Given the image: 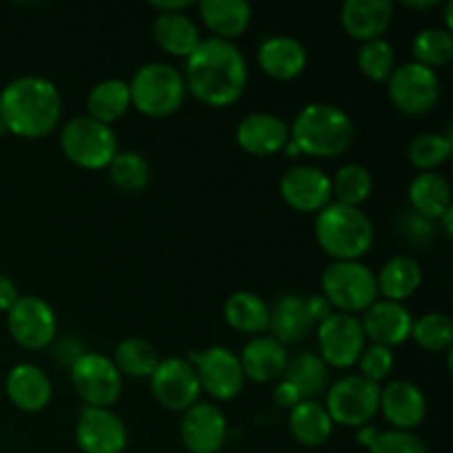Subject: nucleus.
<instances>
[{
  "label": "nucleus",
  "mask_w": 453,
  "mask_h": 453,
  "mask_svg": "<svg viewBox=\"0 0 453 453\" xmlns=\"http://www.w3.org/2000/svg\"><path fill=\"white\" fill-rule=\"evenodd\" d=\"M281 379H286L303 401H317L330 388V367L319 354L301 352L288 361Z\"/></svg>",
  "instance_id": "30"
},
{
  "label": "nucleus",
  "mask_w": 453,
  "mask_h": 453,
  "mask_svg": "<svg viewBox=\"0 0 453 453\" xmlns=\"http://www.w3.org/2000/svg\"><path fill=\"white\" fill-rule=\"evenodd\" d=\"M268 330L273 332V339L279 343H301L308 339L317 326L310 319L305 308V296L301 295H283L277 303L270 308Z\"/></svg>",
  "instance_id": "26"
},
{
  "label": "nucleus",
  "mask_w": 453,
  "mask_h": 453,
  "mask_svg": "<svg viewBox=\"0 0 453 453\" xmlns=\"http://www.w3.org/2000/svg\"><path fill=\"white\" fill-rule=\"evenodd\" d=\"M436 221L425 219V217L416 215L414 211H407L401 217V234L414 246H427L434 239V230H436Z\"/></svg>",
  "instance_id": "43"
},
{
  "label": "nucleus",
  "mask_w": 453,
  "mask_h": 453,
  "mask_svg": "<svg viewBox=\"0 0 453 453\" xmlns=\"http://www.w3.org/2000/svg\"><path fill=\"white\" fill-rule=\"evenodd\" d=\"M453 142L451 135H442V133H420L410 142V162L414 164L418 171L434 173L438 166L451 157Z\"/></svg>",
  "instance_id": "38"
},
{
  "label": "nucleus",
  "mask_w": 453,
  "mask_h": 453,
  "mask_svg": "<svg viewBox=\"0 0 453 453\" xmlns=\"http://www.w3.org/2000/svg\"><path fill=\"white\" fill-rule=\"evenodd\" d=\"M394 20V4L389 0H348L341 7V25L349 38L358 42L383 38Z\"/></svg>",
  "instance_id": "21"
},
{
  "label": "nucleus",
  "mask_w": 453,
  "mask_h": 453,
  "mask_svg": "<svg viewBox=\"0 0 453 453\" xmlns=\"http://www.w3.org/2000/svg\"><path fill=\"white\" fill-rule=\"evenodd\" d=\"M279 193L292 211L317 215L332 202V181L321 168L296 164L283 173Z\"/></svg>",
  "instance_id": "15"
},
{
  "label": "nucleus",
  "mask_w": 453,
  "mask_h": 453,
  "mask_svg": "<svg viewBox=\"0 0 453 453\" xmlns=\"http://www.w3.org/2000/svg\"><path fill=\"white\" fill-rule=\"evenodd\" d=\"M376 434H379V429H374V427H372V425H363V427H358V434H357L358 445L370 447L372 442H374Z\"/></svg>",
  "instance_id": "49"
},
{
  "label": "nucleus",
  "mask_w": 453,
  "mask_h": 453,
  "mask_svg": "<svg viewBox=\"0 0 453 453\" xmlns=\"http://www.w3.org/2000/svg\"><path fill=\"white\" fill-rule=\"evenodd\" d=\"M380 385L363 379L361 374H349L332 383L326 392V410L332 423L358 429L370 425L379 414Z\"/></svg>",
  "instance_id": "8"
},
{
  "label": "nucleus",
  "mask_w": 453,
  "mask_h": 453,
  "mask_svg": "<svg viewBox=\"0 0 453 453\" xmlns=\"http://www.w3.org/2000/svg\"><path fill=\"white\" fill-rule=\"evenodd\" d=\"M314 234L323 252L334 261H358L372 250L374 226L372 219L357 206L330 202L317 212Z\"/></svg>",
  "instance_id": "4"
},
{
  "label": "nucleus",
  "mask_w": 453,
  "mask_h": 453,
  "mask_svg": "<svg viewBox=\"0 0 453 453\" xmlns=\"http://www.w3.org/2000/svg\"><path fill=\"white\" fill-rule=\"evenodd\" d=\"M186 361L195 367L199 388L206 389L217 401H233L243 392L246 376L242 363L228 348H208L203 352H190Z\"/></svg>",
  "instance_id": "12"
},
{
  "label": "nucleus",
  "mask_w": 453,
  "mask_h": 453,
  "mask_svg": "<svg viewBox=\"0 0 453 453\" xmlns=\"http://www.w3.org/2000/svg\"><path fill=\"white\" fill-rule=\"evenodd\" d=\"M361 326L365 339H370L374 345L392 349L410 341L414 317L403 303L379 299L363 312Z\"/></svg>",
  "instance_id": "18"
},
{
  "label": "nucleus",
  "mask_w": 453,
  "mask_h": 453,
  "mask_svg": "<svg viewBox=\"0 0 453 453\" xmlns=\"http://www.w3.org/2000/svg\"><path fill=\"white\" fill-rule=\"evenodd\" d=\"M113 363L122 376H133V379H150V374L157 367V349L153 343L137 336L119 341L113 352Z\"/></svg>",
  "instance_id": "34"
},
{
  "label": "nucleus",
  "mask_w": 453,
  "mask_h": 453,
  "mask_svg": "<svg viewBox=\"0 0 453 453\" xmlns=\"http://www.w3.org/2000/svg\"><path fill=\"white\" fill-rule=\"evenodd\" d=\"M257 60L265 75L288 82L303 73L305 65H308V51L299 40L290 38V35H273L259 44Z\"/></svg>",
  "instance_id": "23"
},
{
  "label": "nucleus",
  "mask_w": 453,
  "mask_h": 453,
  "mask_svg": "<svg viewBox=\"0 0 453 453\" xmlns=\"http://www.w3.org/2000/svg\"><path fill=\"white\" fill-rule=\"evenodd\" d=\"M4 133V127H3V119H0V135H3Z\"/></svg>",
  "instance_id": "53"
},
{
  "label": "nucleus",
  "mask_w": 453,
  "mask_h": 453,
  "mask_svg": "<svg viewBox=\"0 0 453 453\" xmlns=\"http://www.w3.org/2000/svg\"><path fill=\"white\" fill-rule=\"evenodd\" d=\"M410 339L427 352H449L453 345V321L442 312L423 314L411 326Z\"/></svg>",
  "instance_id": "37"
},
{
  "label": "nucleus",
  "mask_w": 453,
  "mask_h": 453,
  "mask_svg": "<svg viewBox=\"0 0 453 453\" xmlns=\"http://www.w3.org/2000/svg\"><path fill=\"white\" fill-rule=\"evenodd\" d=\"M410 203L416 215L436 221L451 208V186L441 173H420L410 184Z\"/></svg>",
  "instance_id": "29"
},
{
  "label": "nucleus",
  "mask_w": 453,
  "mask_h": 453,
  "mask_svg": "<svg viewBox=\"0 0 453 453\" xmlns=\"http://www.w3.org/2000/svg\"><path fill=\"white\" fill-rule=\"evenodd\" d=\"M131 106L149 118H168L177 113L186 100V82L181 71L168 62H149L140 66L128 82Z\"/></svg>",
  "instance_id": "5"
},
{
  "label": "nucleus",
  "mask_w": 453,
  "mask_h": 453,
  "mask_svg": "<svg viewBox=\"0 0 453 453\" xmlns=\"http://www.w3.org/2000/svg\"><path fill=\"white\" fill-rule=\"evenodd\" d=\"M321 290L332 310L352 317L379 301L376 274L361 261H334L327 265L321 277Z\"/></svg>",
  "instance_id": "7"
},
{
  "label": "nucleus",
  "mask_w": 453,
  "mask_h": 453,
  "mask_svg": "<svg viewBox=\"0 0 453 453\" xmlns=\"http://www.w3.org/2000/svg\"><path fill=\"white\" fill-rule=\"evenodd\" d=\"M60 149L75 166L100 171L109 168L115 155L119 153V142L113 127L97 122L88 115H80L62 127Z\"/></svg>",
  "instance_id": "6"
},
{
  "label": "nucleus",
  "mask_w": 453,
  "mask_h": 453,
  "mask_svg": "<svg viewBox=\"0 0 453 453\" xmlns=\"http://www.w3.org/2000/svg\"><path fill=\"white\" fill-rule=\"evenodd\" d=\"M18 301V290L13 281L4 274H0V312H9Z\"/></svg>",
  "instance_id": "47"
},
{
  "label": "nucleus",
  "mask_w": 453,
  "mask_h": 453,
  "mask_svg": "<svg viewBox=\"0 0 453 453\" xmlns=\"http://www.w3.org/2000/svg\"><path fill=\"white\" fill-rule=\"evenodd\" d=\"M109 180L115 188L124 190V193H137L150 180L149 162L133 150L118 153L109 164Z\"/></svg>",
  "instance_id": "39"
},
{
  "label": "nucleus",
  "mask_w": 453,
  "mask_h": 453,
  "mask_svg": "<svg viewBox=\"0 0 453 453\" xmlns=\"http://www.w3.org/2000/svg\"><path fill=\"white\" fill-rule=\"evenodd\" d=\"M357 65L358 71L365 78H370L372 82H388L389 75L398 66L396 51H394V47L388 40H370V42H363L361 49H358Z\"/></svg>",
  "instance_id": "40"
},
{
  "label": "nucleus",
  "mask_w": 453,
  "mask_h": 453,
  "mask_svg": "<svg viewBox=\"0 0 453 453\" xmlns=\"http://www.w3.org/2000/svg\"><path fill=\"white\" fill-rule=\"evenodd\" d=\"M388 93L392 104L401 113L418 118L434 111V106L441 100V78L436 71L418 62H407V65L396 66L389 75Z\"/></svg>",
  "instance_id": "9"
},
{
  "label": "nucleus",
  "mask_w": 453,
  "mask_h": 453,
  "mask_svg": "<svg viewBox=\"0 0 453 453\" xmlns=\"http://www.w3.org/2000/svg\"><path fill=\"white\" fill-rule=\"evenodd\" d=\"M405 7H410V9H432V7H436V0H405Z\"/></svg>",
  "instance_id": "50"
},
{
  "label": "nucleus",
  "mask_w": 453,
  "mask_h": 453,
  "mask_svg": "<svg viewBox=\"0 0 453 453\" xmlns=\"http://www.w3.org/2000/svg\"><path fill=\"white\" fill-rule=\"evenodd\" d=\"M379 411H383V418L392 429L414 432L427 416V398L418 385L410 380H392L380 388Z\"/></svg>",
  "instance_id": "19"
},
{
  "label": "nucleus",
  "mask_w": 453,
  "mask_h": 453,
  "mask_svg": "<svg viewBox=\"0 0 453 453\" xmlns=\"http://www.w3.org/2000/svg\"><path fill=\"white\" fill-rule=\"evenodd\" d=\"M186 91L202 104L226 109L243 96L248 65L234 42L206 38L197 44L184 65Z\"/></svg>",
  "instance_id": "1"
},
{
  "label": "nucleus",
  "mask_w": 453,
  "mask_h": 453,
  "mask_svg": "<svg viewBox=\"0 0 453 453\" xmlns=\"http://www.w3.org/2000/svg\"><path fill=\"white\" fill-rule=\"evenodd\" d=\"M288 425H290V434L295 436V441L303 447H323L334 432V423H332L326 405H321L319 401L299 403L295 410H290Z\"/></svg>",
  "instance_id": "31"
},
{
  "label": "nucleus",
  "mask_w": 453,
  "mask_h": 453,
  "mask_svg": "<svg viewBox=\"0 0 453 453\" xmlns=\"http://www.w3.org/2000/svg\"><path fill=\"white\" fill-rule=\"evenodd\" d=\"M411 53H414V62L432 71L449 65L453 60L451 31L441 29V27H427V29L418 31L411 42Z\"/></svg>",
  "instance_id": "36"
},
{
  "label": "nucleus",
  "mask_w": 453,
  "mask_h": 453,
  "mask_svg": "<svg viewBox=\"0 0 453 453\" xmlns=\"http://www.w3.org/2000/svg\"><path fill=\"white\" fill-rule=\"evenodd\" d=\"M150 7L157 13H177L190 9V3L188 0H159V3L155 0V3H150Z\"/></svg>",
  "instance_id": "48"
},
{
  "label": "nucleus",
  "mask_w": 453,
  "mask_h": 453,
  "mask_svg": "<svg viewBox=\"0 0 453 453\" xmlns=\"http://www.w3.org/2000/svg\"><path fill=\"white\" fill-rule=\"evenodd\" d=\"M239 149L257 157H270L281 153L283 146L290 140V127L279 115L273 113H250L237 124L234 131Z\"/></svg>",
  "instance_id": "20"
},
{
  "label": "nucleus",
  "mask_w": 453,
  "mask_h": 453,
  "mask_svg": "<svg viewBox=\"0 0 453 453\" xmlns=\"http://www.w3.org/2000/svg\"><path fill=\"white\" fill-rule=\"evenodd\" d=\"M274 401H277L279 407H283V410H295L299 403H303V398L299 396V392H296L295 388H292L290 383H288L286 379H279L277 380V388H274Z\"/></svg>",
  "instance_id": "45"
},
{
  "label": "nucleus",
  "mask_w": 453,
  "mask_h": 453,
  "mask_svg": "<svg viewBox=\"0 0 453 453\" xmlns=\"http://www.w3.org/2000/svg\"><path fill=\"white\" fill-rule=\"evenodd\" d=\"M75 442L84 453H124L127 425L113 410L84 407L75 423Z\"/></svg>",
  "instance_id": "16"
},
{
  "label": "nucleus",
  "mask_w": 453,
  "mask_h": 453,
  "mask_svg": "<svg viewBox=\"0 0 453 453\" xmlns=\"http://www.w3.org/2000/svg\"><path fill=\"white\" fill-rule=\"evenodd\" d=\"M394 365H396L394 352L389 348H383V345H374V343L365 345V349H363L361 357H358L361 376L376 385L392 374Z\"/></svg>",
  "instance_id": "41"
},
{
  "label": "nucleus",
  "mask_w": 453,
  "mask_h": 453,
  "mask_svg": "<svg viewBox=\"0 0 453 453\" xmlns=\"http://www.w3.org/2000/svg\"><path fill=\"white\" fill-rule=\"evenodd\" d=\"M451 217H453V206L441 217V219H438V224H442V230H445V234L449 239H451Z\"/></svg>",
  "instance_id": "51"
},
{
  "label": "nucleus",
  "mask_w": 453,
  "mask_h": 453,
  "mask_svg": "<svg viewBox=\"0 0 453 453\" xmlns=\"http://www.w3.org/2000/svg\"><path fill=\"white\" fill-rule=\"evenodd\" d=\"M305 308H308V314H310V319L314 321V326H319V323L326 321L330 314H334L330 301H327L323 295L305 296Z\"/></svg>",
  "instance_id": "46"
},
{
  "label": "nucleus",
  "mask_w": 453,
  "mask_h": 453,
  "mask_svg": "<svg viewBox=\"0 0 453 453\" xmlns=\"http://www.w3.org/2000/svg\"><path fill=\"white\" fill-rule=\"evenodd\" d=\"M153 38L166 53L175 58H188L202 42L197 25L186 12L157 13L153 20Z\"/></svg>",
  "instance_id": "27"
},
{
  "label": "nucleus",
  "mask_w": 453,
  "mask_h": 453,
  "mask_svg": "<svg viewBox=\"0 0 453 453\" xmlns=\"http://www.w3.org/2000/svg\"><path fill=\"white\" fill-rule=\"evenodd\" d=\"M4 131L38 140L56 131L62 119V96L56 84L40 75H22L0 91Z\"/></svg>",
  "instance_id": "2"
},
{
  "label": "nucleus",
  "mask_w": 453,
  "mask_h": 453,
  "mask_svg": "<svg viewBox=\"0 0 453 453\" xmlns=\"http://www.w3.org/2000/svg\"><path fill=\"white\" fill-rule=\"evenodd\" d=\"M288 361V349L286 345L279 343L273 336H252L242 349V357H239V363H242L243 376L255 383H274L283 376L286 372Z\"/></svg>",
  "instance_id": "22"
},
{
  "label": "nucleus",
  "mask_w": 453,
  "mask_h": 453,
  "mask_svg": "<svg viewBox=\"0 0 453 453\" xmlns=\"http://www.w3.org/2000/svg\"><path fill=\"white\" fill-rule=\"evenodd\" d=\"M290 140L301 155L339 157L352 146L354 122L341 106L312 102L296 113L290 127Z\"/></svg>",
  "instance_id": "3"
},
{
  "label": "nucleus",
  "mask_w": 453,
  "mask_h": 453,
  "mask_svg": "<svg viewBox=\"0 0 453 453\" xmlns=\"http://www.w3.org/2000/svg\"><path fill=\"white\" fill-rule=\"evenodd\" d=\"M420 283H423V270L414 257L407 255L392 257L376 277L379 296H383L385 301H394V303H403L405 299H410L418 290Z\"/></svg>",
  "instance_id": "28"
},
{
  "label": "nucleus",
  "mask_w": 453,
  "mask_h": 453,
  "mask_svg": "<svg viewBox=\"0 0 453 453\" xmlns=\"http://www.w3.org/2000/svg\"><path fill=\"white\" fill-rule=\"evenodd\" d=\"M365 341L361 319L352 314L334 312L317 326L319 357L327 367L348 370L357 365L358 357L365 349Z\"/></svg>",
  "instance_id": "11"
},
{
  "label": "nucleus",
  "mask_w": 453,
  "mask_h": 453,
  "mask_svg": "<svg viewBox=\"0 0 453 453\" xmlns=\"http://www.w3.org/2000/svg\"><path fill=\"white\" fill-rule=\"evenodd\" d=\"M150 392L164 410L184 414L188 407L199 403L202 388L197 372L186 358H164L150 374Z\"/></svg>",
  "instance_id": "14"
},
{
  "label": "nucleus",
  "mask_w": 453,
  "mask_h": 453,
  "mask_svg": "<svg viewBox=\"0 0 453 453\" xmlns=\"http://www.w3.org/2000/svg\"><path fill=\"white\" fill-rule=\"evenodd\" d=\"M197 9L212 38L228 42L246 34L252 22V7L246 0H202Z\"/></svg>",
  "instance_id": "25"
},
{
  "label": "nucleus",
  "mask_w": 453,
  "mask_h": 453,
  "mask_svg": "<svg viewBox=\"0 0 453 453\" xmlns=\"http://www.w3.org/2000/svg\"><path fill=\"white\" fill-rule=\"evenodd\" d=\"M445 29L447 31H451L453 29V3L451 0H447V4H445Z\"/></svg>",
  "instance_id": "52"
},
{
  "label": "nucleus",
  "mask_w": 453,
  "mask_h": 453,
  "mask_svg": "<svg viewBox=\"0 0 453 453\" xmlns=\"http://www.w3.org/2000/svg\"><path fill=\"white\" fill-rule=\"evenodd\" d=\"M180 434L190 453H217L226 442L228 420L212 403H195L181 416Z\"/></svg>",
  "instance_id": "17"
},
{
  "label": "nucleus",
  "mask_w": 453,
  "mask_h": 453,
  "mask_svg": "<svg viewBox=\"0 0 453 453\" xmlns=\"http://www.w3.org/2000/svg\"><path fill=\"white\" fill-rule=\"evenodd\" d=\"M332 181V202L345 203V206L361 208L363 202H367L374 188L372 173L363 164H345L336 171Z\"/></svg>",
  "instance_id": "35"
},
{
  "label": "nucleus",
  "mask_w": 453,
  "mask_h": 453,
  "mask_svg": "<svg viewBox=\"0 0 453 453\" xmlns=\"http://www.w3.org/2000/svg\"><path fill=\"white\" fill-rule=\"evenodd\" d=\"M82 354H84L82 345H80L73 336H66V339L56 348V361L60 363V365H66L71 370V367H73V363L78 361Z\"/></svg>",
  "instance_id": "44"
},
{
  "label": "nucleus",
  "mask_w": 453,
  "mask_h": 453,
  "mask_svg": "<svg viewBox=\"0 0 453 453\" xmlns=\"http://www.w3.org/2000/svg\"><path fill=\"white\" fill-rule=\"evenodd\" d=\"M128 109H131V91H128V82L124 80H102L88 91V118L97 119V122L113 127V122L124 118Z\"/></svg>",
  "instance_id": "33"
},
{
  "label": "nucleus",
  "mask_w": 453,
  "mask_h": 453,
  "mask_svg": "<svg viewBox=\"0 0 453 453\" xmlns=\"http://www.w3.org/2000/svg\"><path fill=\"white\" fill-rule=\"evenodd\" d=\"M69 372L71 385L87 407L111 410V405H115L122 396V374L115 367L113 358L104 354L84 352Z\"/></svg>",
  "instance_id": "10"
},
{
  "label": "nucleus",
  "mask_w": 453,
  "mask_h": 453,
  "mask_svg": "<svg viewBox=\"0 0 453 453\" xmlns=\"http://www.w3.org/2000/svg\"><path fill=\"white\" fill-rule=\"evenodd\" d=\"M370 453H427L425 442L414 432H401V429H388L376 434Z\"/></svg>",
  "instance_id": "42"
},
{
  "label": "nucleus",
  "mask_w": 453,
  "mask_h": 453,
  "mask_svg": "<svg viewBox=\"0 0 453 453\" xmlns=\"http://www.w3.org/2000/svg\"><path fill=\"white\" fill-rule=\"evenodd\" d=\"M7 327L20 348L47 349L58 336V319L51 305L40 296H18L7 312Z\"/></svg>",
  "instance_id": "13"
},
{
  "label": "nucleus",
  "mask_w": 453,
  "mask_h": 453,
  "mask_svg": "<svg viewBox=\"0 0 453 453\" xmlns=\"http://www.w3.org/2000/svg\"><path fill=\"white\" fill-rule=\"evenodd\" d=\"M4 389H7L9 401L20 411H27V414L42 411L49 405L53 394L49 376L38 365H31V363H20V365L12 367Z\"/></svg>",
  "instance_id": "24"
},
{
  "label": "nucleus",
  "mask_w": 453,
  "mask_h": 453,
  "mask_svg": "<svg viewBox=\"0 0 453 453\" xmlns=\"http://www.w3.org/2000/svg\"><path fill=\"white\" fill-rule=\"evenodd\" d=\"M224 319L233 330L242 332V334L259 336L268 330L270 308L259 295L242 290L228 296L224 305Z\"/></svg>",
  "instance_id": "32"
}]
</instances>
